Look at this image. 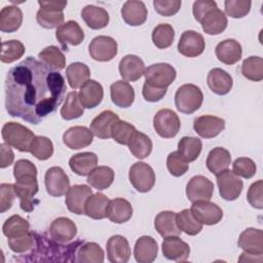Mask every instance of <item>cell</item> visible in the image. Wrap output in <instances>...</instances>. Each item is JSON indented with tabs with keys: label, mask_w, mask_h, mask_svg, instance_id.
I'll return each mask as SVG.
<instances>
[{
	"label": "cell",
	"mask_w": 263,
	"mask_h": 263,
	"mask_svg": "<svg viewBox=\"0 0 263 263\" xmlns=\"http://www.w3.org/2000/svg\"><path fill=\"white\" fill-rule=\"evenodd\" d=\"M4 88L7 113L32 124L40 123L54 112L67 90L63 75L33 57L8 71Z\"/></svg>",
	"instance_id": "cell-1"
},
{
	"label": "cell",
	"mask_w": 263,
	"mask_h": 263,
	"mask_svg": "<svg viewBox=\"0 0 263 263\" xmlns=\"http://www.w3.org/2000/svg\"><path fill=\"white\" fill-rule=\"evenodd\" d=\"M1 135L4 143L21 152H30L31 143L35 138L31 129L14 121L6 122L3 125Z\"/></svg>",
	"instance_id": "cell-2"
},
{
	"label": "cell",
	"mask_w": 263,
	"mask_h": 263,
	"mask_svg": "<svg viewBox=\"0 0 263 263\" xmlns=\"http://www.w3.org/2000/svg\"><path fill=\"white\" fill-rule=\"evenodd\" d=\"M203 102L201 89L191 83L181 85L175 95V105L178 111L184 114H192L197 111Z\"/></svg>",
	"instance_id": "cell-3"
},
{
	"label": "cell",
	"mask_w": 263,
	"mask_h": 263,
	"mask_svg": "<svg viewBox=\"0 0 263 263\" xmlns=\"http://www.w3.org/2000/svg\"><path fill=\"white\" fill-rule=\"evenodd\" d=\"M13 188L16 197L20 199L21 209L27 213L32 212L35 205L39 202L35 199V195L39 189L37 176L30 175L15 179Z\"/></svg>",
	"instance_id": "cell-4"
},
{
	"label": "cell",
	"mask_w": 263,
	"mask_h": 263,
	"mask_svg": "<svg viewBox=\"0 0 263 263\" xmlns=\"http://www.w3.org/2000/svg\"><path fill=\"white\" fill-rule=\"evenodd\" d=\"M145 83L157 87L167 88L177 77L175 68L166 63H157L149 66L144 72Z\"/></svg>",
	"instance_id": "cell-5"
},
{
	"label": "cell",
	"mask_w": 263,
	"mask_h": 263,
	"mask_svg": "<svg viewBox=\"0 0 263 263\" xmlns=\"http://www.w3.org/2000/svg\"><path fill=\"white\" fill-rule=\"evenodd\" d=\"M153 127L158 136L171 139L177 136L181 122L176 112L171 109H160L153 117Z\"/></svg>",
	"instance_id": "cell-6"
},
{
	"label": "cell",
	"mask_w": 263,
	"mask_h": 263,
	"mask_svg": "<svg viewBox=\"0 0 263 263\" xmlns=\"http://www.w3.org/2000/svg\"><path fill=\"white\" fill-rule=\"evenodd\" d=\"M128 178L134 188L142 193L149 192L155 184L153 168L148 163L142 161H138L130 166Z\"/></svg>",
	"instance_id": "cell-7"
},
{
	"label": "cell",
	"mask_w": 263,
	"mask_h": 263,
	"mask_svg": "<svg viewBox=\"0 0 263 263\" xmlns=\"http://www.w3.org/2000/svg\"><path fill=\"white\" fill-rule=\"evenodd\" d=\"M88 52L95 61L109 62L117 54V42L110 36H97L90 41Z\"/></svg>",
	"instance_id": "cell-8"
},
{
	"label": "cell",
	"mask_w": 263,
	"mask_h": 263,
	"mask_svg": "<svg viewBox=\"0 0 263 263\" xmlns=\"http://www.w3.org/2000/svg\"><path fill=\"white\" fill-rule=\"evenodd\" d=\"M217 184L221 197L229 201L237 199L243 187L240 178L229 170H225L217 175Z\"/></svg>",
	"instance_id": "cell-9"
},
{
	"label": "cell",
	"mask_w": 263,
	"mask_h": 263,
	"mask_svg": "<svg viewBox=\"0 0 263 263\" xmlns=\"http://www.w3.org/2000/svg\"><path fill=\"white\" fill-rule=\"evenodd\" d=\"M44 183L47 193L54 197L65 195L70 188L69 177L60 166H52L46 171Z\"/></svg>",
	"instance_id": "cell-10"
},
{
	"label": "cell",
	"mask_w": 263,
	"mask_h": 263,
	"mask_svg": "<svg viewBox=\"0 0 263 263\" xmlns=\"http://www.w3.org/2000/svg\"><path fill=\"white\" fill-rule=\"evenodd\" d=\"M190 211L194 218L202 225L218 224L223 218L222 209L210 200H199L192 202Z\"/></svg>",
	"instance_id": "cell-11"
},
{
	"label": "cell",
	"mask_w": 263,
	"mask_h": 263,
	"mask_svg": "<svg viewBox=\"0 0 263 263\" xmlns=\"http://www.w3.org/2000/svg\"><path fill=\"white\" fill-rule=\"evenodd\" d=\"M205 47L203 36L193 30H187L182 33L178 42L179 52L187 58H196L200 55Z\"/></svg>",
	"instance_id": "cell-12"
},
{
	"label": "cell",
	"mask_w": 263,
	"mask_h": 263,
	"mask_svg": "<svg viewBox=\"0 0 263 263\" xmlns=\"http://www.w3.org/2000/svg\"><path fill=\"white\" fill-rule=\"evenodd\" d=\"M213 193L214 183L204 176H194L186 185V195L191 202L210 200Z\"/></svg>",
	"instance_id": "cell-13"
},
{
	"label": "cell",
	"mask_w": 263,
	"mask_h": 263,
	"mask_svg": "<svg viewBox=\"0 0 263 263\" xmlns=\"http://www.w3.org/2000/svg\"><path fill=\"white\" fill-rule=\"evenodd\" d=\"M55 37L63 50H68V45H79L84 40V32L75 21H68L55 31Z\"/></svg>",
	"instance_id": "cell-14"
},
{
	"label": "cell",
	"mask_w": 263,
	"mask_h": 263,
	"mask_svg": "<svg viewBox=\"0 0 263 263\" xmlns=\"http://www.w3.org/2000/svg\"><path fill=\"white\" fill-rule=\"evenodd\" d=\"M92 194V189L84 184L74 185L66 193V205L71 213L84 215V206L87 198Z\"/></svg>",
	"instance_id": "cell-15"
},
{
	"label": "cell",
	"mask_w": 263,
	"mask_h": 263,
	"mask_svg": "<svg viewBox=\"0 0 263 263\" xmlns=\"http://www.w3.org/2000/svg\"><path fill=\"white\" fill-rule=\"evenodd\" d=\"M163 256L176 262H184L190 255V247L187 242L182 240L178 235L164 237L162 245Z\"/></svg>",
	"instance_id": "cell-16"
},
{
	"label": "cell",
	"mask_w": 263,
	"mask_h": 263,
	"mask_svg": "<svg viewBox=\"0 0 263 263\" xmlns=\"http://www.w3.org/2000/svg\"><path fill=\"white\" fill-rule=\"evenodd\" d=\"M193 128L199 137L211 139L217 137L225 128V121L214 115H202L194 119Z\"/></svg>",
	"instance_id": "cell-17"
},
{
	"label": "cell",
	"mask_w": 263,
	"mask_h": 263,
	"mask_svg": "<svg viewBox=\"0 0 263 263\" xmlns=\"http://www.w3.org/2000/svg\"><path fill=\"white\" fill-rule=\"evenodd\" d=\"M93 134L86 126H72L63 135L64 144L73 150H79L89 146L92 143Z\"/></svg>",
	"instance_id": "cell-18"
},
{
	"label": "cell",
	"mask_w": 263,
	"mask_h": 263,
	"mask_svg": "<svg viewBox=\"0 0 263 263\" xmlns=\"http://www.w3.org/2000/svg\"><path fill=\"white\" fill-rule=\"evenodd\" d=\"M106 249L107 258L112 263H126L130 258L129 243L122 235H112L106 243Z\"/></svg>",
	"instance_id": "cell-19"
},
{
	"label": "cell",
	"mask_w": 263,
	"mask_h": 263,
	"mask_svg": "<svg viewBox=\"0 0 263 263\" xmlns=\"http://www.w3.org/2000/svg\"><path fill=\"white\" fill-rule=\"evenodd\" d=\"M238 247L243 252L256 256L263 255V231L257 228H247L243 230L237 241Z\"/></svg>",
	"instance_id": "cell-20"
},
{
	"label": "cell",
	"mask_w": 263,
	"mask_h": 263,
	"mask_svg": "<svg viewBox=\"0 0 263 263\" xmlns=\"http://www.w3.org/2000/svg\"><path fill=\"white\" fill-rule=\"evenodd\" d=\"M120 76L124 81H137L145 72V64L141 58L135 54L124 55L118 65Z\"/></svg>",
	"instance_id": "cell-21"
},
{
	"label": "cell",
	"mask_w": 263,
	"mask_h": 263,
	"mask_svg": "<svg viewBox=\"0 0 263 263\" xmlns=\"http://www.w3.org/2000/svg\"><path fill=\"white\" fill-rule=\"evenodd\" d=\"M78 98L83 108H96L101 104L104 98V89L102 84L93 79H89L80 87Z\"/></svg>",
	"instance_id": "cell-22"
},
{
	"label": "cell",
	"mask_w": 263,
	"mask_h": 263,
	"mask_svg": "<svg viewBox=\"0 0 263 263\" xmlns=\"http://www.w3.org/2000/svg\"><path fill=\"white\" fill-rule=\"evenodd\" d=\"M77 234V227L75 223L66 217L54 219L49 227V235L54 240L66 243L74 239Z\"/></svg>",
	"instance_id": "cell-23"
},
{
	"label": "cell",
	"mask_w": 263,
	"mask_h": 263,
	"mask_svg": "<svg viewBox=\"0 0 263 263\" xmlns=\"http://www.w3.org/2000/svg\"><path fill=\"white\" fill-rule=\"evenodd\" d=\"M148 16L146 5L142 1L129 0L121 7V17L129 26L137 27L143 25Z\"/></svg>",
	"instance_id": "cell-24"
},
{
	"label": "cell",
	"mask_w": 263,
	"mask_h": 263,
	"mask_svg": "<svg viewBox=\"0 0 263 263\" xmlns=\"http://www.w3.org/2000/svg\"><path fill=\"white\" fill-rule=\"evenodd\" d=\"M215 53L221 63L225 65H234L241 59L242 48L238 41L234 39H225L217 44Z\"/></svg>",
	"instance_id": "cell-25"
},
{
	"label": "cell",
	"mask_w": 263,
	"mask_h": 263,
	"mask_svg": "<svg viewBox=\"0 0 263 263\" xmlns=\"http://www.w3.org/2000/svg\"><path fill=\"white\" fill-rule=\"evenodd\" d=\"M206 82L210 89L218 96L227 95L233 85V80L230 74L221 68L212 69L208 73Z\"/></svg>",
	"instance_id": "cell-26"
},
{
	"label": "cell",
	"mask_w": 263,
	"mask_h": 263,
	"mask_svg": "<svg viewBox=\"0 0 263 263\" xmlns=\"http://www.w3.org/2000/svg\"><path fill=\"white\" fill-rule=\"evenodd\" d=\"M119 120L116 113L111 110H105L96 116L90 123V130L93 136L100 139H110L111 128L115 122Z\"/></svg>",
	"instance_id": "cell-27"
},
{
	"label": "cell",
	"mask_w": 263,
	"mask_h": 263,
	"mask_svg": "<svg viewBox=\"0 0 263 263\" xmlns=\"http://www.w3.org/2000/svg\"><path fill=\"white\" fill-rule=\"evenodd\" d=\"M158 253V246L156 240L148 235L141 236L137 239L134 248V256L139 263L153 262Z\"/></svg>",
	"instance_id": "cell-28"
},
{
	"label": "cell",
	"mask_w": 263,
	"mask_h": 263,
	"mask_svg": "<svg viewBox=\"0 0 263 263\" xmlns=\"http://www.w3.org/2000/svg\"><path fill=\"white\" fill-rule=\"evenodd\" d=\"M110 96L112 103L119 108H128L135 101V90L124 80H118L111 84Z\"/></svg>",
	"instance_id": "cell-29"
},
{
	"label": "cell",
	"mask_w": 263,
	"mask_h": 263,
	"mask_svg": "<svg viewBox=\"0 0 263 263\" xmlns=\"http://www.w3.org/2000/svg\"><path fill=\"white\" fill-rule=\"evenodd\" d=\"M106 215L111 222L122 224L132 218L133 206L130 202L124 198H114L109 200Z\"/></svg>",
	"instance_id": "cell-30"
},
{
	"label": "cell",
	"mask_w": 263,
	"mask_h": 263,
	"mask_svg": "<svg viewBox=\"0 0 263 263\" xmlns=\"http://www.w3.org/2000/svg\"><path fill=\"white\" fill-rule=\"evenodd\" d=\"M202 30L209 35H219L227 28V16L221 9L214 8L210 10L200 22Z\"/></svg>",
	"instance_id": "cell-31"
},
{
	"label": "cell",
	"mask_w": 263,
	"mask_h": 263,
	"mask_svg": "<svg viewBox=\"0 0 263 263\" xmlns=\"http://www.w3.org/2000/svg\"><path fill=\"white\" fill-rule=\"evenodd\" d=\"M81 17L88 28L92 30H100L108 26L109 13L103 7L96 5H86L81 10Z\"/></svg>",
	"instance_id": "cell-32"
},
{
	"label": "cell",
	"mask_w": 263,
	"mask_h": 263,
	"mask_svg": "<svg viewBox=\"0 0 263 263\" xmlns=\"http://www.w3.org/2000/svg\"><path fill=\"white\" fill-rule=\"evenodd\" d=\"M156 231L164 238L173 235H180L181 230L177 224V213L172 211H163L157 214L154 220Z\"/></svg>",
	"instance_id": "cell-33"
},
{
	"label": "cell",
	"mask_w": 263,
	"mask_h": 263,
	"mask_svg": "<svg viewBox=\"0 0 263 263\" xmlns=\"http://www.w3.org/2000/svg\"><path fill=\"white\" fill-rule=\"evenodd\" d=\"M98 164V156L93 152H81L73 155L69 166L78 176H88Z\"/></svg>",
	"instance_id": "cell-34"
},
{
	"label": "cell",
	"mask_w": 263,
	"mask_h": 263,
	"mask_svg": "<svg viewBox=\"0 0 263 263\" xmlns=\"http://www.w3.org/2000/svg\"><path fill=\"white\" fill-rule=\"evenodd\" d=\"M231 163L230 152L223 147H216L211 150L206 157V167L213 175H218L228 170Z\"/></svg>",
	"instance_id": "cell-35"
},
{
	"label": "cell",
	"mask_w": 263,
	"mask_h": 263,
	"mask_svg": "<svg viewBox=\"0 0 263 263\" xmlns=\"http://www.w3.org/2000/svg\"><path fill=\"white\" fill-rule=\"evenodd\" d=\"M23 23V12L14 5L4 6L0 11V30L4 33H12L20 29Z\"/></svg>",
	"instance_id": "cell-36"
},
{
	"label": "cell",
	"mask_w": 263,
	"mask_h": 263,
	"mask_svg": "<svg viewBox=\"0 0 263 263\" xmlns=\"http://www.w3.org/2000/svg\"><path fill=\"white\" fill-rule=\"evenodd\" d=\"M109 203V198L103 193L91 194L84 206V215L95 220H102L107 217L106 211Z\"/></svg>",
	"instance_id": "cell-37"
},
{
	"label": "cell",
	"mask_w": 263,
	"mask_h": 263,
	"mask_svg": "<svg viewBox=\"0 0 263 263\" xmlns=\"http://www.w3.org/2000/svg\"><path fill=\"white\" fill-rule=\"evenodd\" d=\"M66 77L71 88H80L86 81L89 80L90 70L83 63L75 62L70 64L66 69Z\"/></svg>",
	"instance_id": "cell-38"
},
{
	"label": "cell",
	"mask_w": 263,
	"mask_h": 263,
	"mask_svg": "<svg viewBox=\"0 0 263 263\" xmlns=\"http://www.w3.org/2000/svg\"><path fill=\"white\" fill-rule=\"evenodd\" d=\"M39 61L52 71L63 70L66 66V58L62 50L54 45H49L38 53Z\"/></svg>",
	"instance_id": "cell-39"
},
{
	"label": "cell",
	"mask_w": 263,
	"mask_h": 263,
	"mask_svg": "<svg viewBox=\"0 0 263 263\" xmlns=\"http://www.w3.org/2000/svg\"><path fill=\"white\" fill-rule=\"evenodd\" d=\"M114 181V171L106 165L97 166L88 176L87 183L97 190H106Z\"/></svg>",
	"instance_id": "cell-40"
},
{
	"label": "cell",
	"mask_w": 263,
	"mask_h": 263,
	"mask_svg": "<svg viewBox=\"0 0 263 263\" xmlns=\"http://www.w3.org/2000/svg\"><path fill=\"white\" fill-rule=\"evenodd\" d=\"M127 146L130 153L139 159H144L148 157L151 154L153 148L150 138L147 135L138 130L134 134Z\"/></svg>",
	"instance_id": "cell-41"
},
{
	"label": "cell",
	"mask_w": 263,
	"mask_h": 263,
	"mask_svg": "<svg viewBox=\"0 0 263 263\" xmlns=\"http://www.w3.org/2000/svg\"><path fill=\"white\" fill-rule=\"evenodd\" d=\"M104 251L97 242H84L80 245L76 253V262L102 263Z\"/></svg>",
	"instance_id": "cell-42"
},
{
	"label": "cell",
	"mask_w": 263,
	"mask_h": 263,
	"mask_svg": "<svg viewBox=\"0 0 263 263\" xmlns=\"http://www.w3.org/2000/svg\"><path fill=\"white\" fill-rule=\"evenodd\" d=\"M202 149V143L198 138L183 137L178 143V152L187 161L192 162L197 159Z\"/></svg>",
	"instance_id": "cell-43"
},
{
	"label": "cell",
	"mask_w": 263,
	"mask_h": 263,
	"mask_svg": "<svg viewBox=\"0 0 263 263\" xmlns=\"http://www.w3.org/2000/svg\"><path fill=\"white\" fill-rule=\"evenodd\" d=\"M60 113L62 118L65 120L76 119V118H79L81 115H83L84 108L79 101L78 92L73 90L67 95L65 103L61 108Z\"/></svg>",
	"instance_id": "cell-44"
},
{
	"label": "cell",
	"mask_w": 263,
	"mask_h": 263,
	"mask_svg": "<svg viewBox=\"0 0 263 263\" xmlns=\"http://www.w3.org/2000/svg\"><path fill=\"white\" fill-rule=\"evenodd\" d=\"M29 222L18 215L9 217L2 226V232L7 238H13L22 236L28 233L30 230Z\"/></svg>",
	"instance_id": "cell-45"
},
{
	"label": "cell",
	"mask_w": 263,
	"mask_h": 263,
	"mask_svg": "<svg viewBox=\"0 0 263 263\" xmlns=\"http://www.w3.org/2000/svg\"><path fill=\"white\" fill-rule=\"evenodd\" d=\"M64 12L60 10L40 7L36 13L37 23L45 29H58L64 24Z\"/></svg>",
	"instance_id": "cell-46"
},
{
	"label": "cell",
	"mask_w": 263,
	"mask_h": 263,
	"mask_svg": "<svg viewBox=\"0 0 263 263\" xmlns=\"http://www.w3.org/2000/svg\"><path fill=\"white\" fill-rule=\"evenodd\" d=\"M152 41L160 49L170 47L175 39V30L170 24H159L152 31Z\"/></svg>",
	"instance_id": "cell-47"
},
{
	"label": "cell",
	"mask_w": 263,
	"mask_h": 263,
	"mask_svg": "<svg viewBox=\"0 0 263 263\" xmlns=\"http://www.w3.org/2000/svg\"><path fill=\"white\" fill-rule=\"evenodd\" d=\"M177 224L181 231L191 236L198 234L202 230V224L194 218L189 209L177 214Z\"/></svg>",
	"instance_id": "cell-48"
},
{
	"label": "cell",
	"mask_w": 263,
	"mask_h": 263,
	"mask_svg": "<svg viewBox=\"0 0 263 263\" xmlns=\"http://www.w3.org/2000/svg\"><path fill=\"white\" fill-rule=\"evenodd\" d=\"M26 51L25 45L18 40H8L3 41L1 46V57L2 63L10 64L21 59Z\"/></svg>",
	"instance_id": "cell-49"
},
{
	"label": "cell",
	"mask_w": 263,
	"mask_h": 263,
	"mask_svg": "<svg viewBox=\"0 0 263 263\" xmlns=\"http://www.w3.org/2000/svg\"><path fill=\"white\" fill-rule=\"evenodd\" d=\"M241 74L249 80L261 81L263 79V60L260 57H249L243 60Z\"/></svg>",
	"instance_id": "cell-50"
},
{
	"label": "cell",
	"mask_w": 263,
	"mask_h": 263,
	"mask_svg": "<svg viewBox=\"0 0 263 263\" xmlns=\"http://www.w3.org/2000/svg\"><path fill=\"white\" fill-rule=\"evenodd\" d=\"M30 153L39 160H46L53 154L51 140L43 136H35L30 146Z\"/></svg>",
	"instance_id": "cell-51"
},
{
	"label": "cell",
	"mask_w": 263,
	"mask_h": 263,
	"mask_svg": "<svg viewBox=\"0 0 263 263\" xmlns=\"http://www.w3.org/2000/svg\"><path fill=\"white\" fill-rule=\"evenodd\" d=\"M137 132L136 127L127 121L118 120L111 128V138L121 145H128L132 137Z\"/></svg>",
	"instance_id": "cell-52"
},
{
	"label": "cell",
	"mask_w": 263,
	"mask_h": 263,
	"mask_svg": "<svg viewBox=\"0 0 263 263\" xmlns=\"http://www.w3.org/2000/svg\"><path fill=\"white\" fill-rule=\"evenodd\" d=\"M36 233L29 231L28 233L13 238H8L9 249L17 254H23L31 251L35 246Z\"/></svg>",
	"instance_id": "cell-53"
},
{
	"label": "cell",
	"mask_w": 263,
	"mask_h": 263,
	"mask_svg": "<svg viewBox=\"0 0 263 263\" xmlns=\"http://www.w3.org/2000/svg\"><path fill=\"white\" fill-rule=\"evenodd\" d=\"M251 1L247 0H226L224 2L225 12L233 18L246 16L251 10Z\"/></svg>",
	"instance_id": "cell-54"
},
{
	"label": "cell",
	"mask_w": 263,
	"mask_h": 263,
	"mask_svg": "<svg viewBox=\"0 0 263 263\" xmlns=\"http://www.w3.org/2000/svg\"><path fill=\"white\" fill-rule=\"evenodd\" d=\"M256 171V163L249 157H238L233 161L232 172L238 177L251 179L255 176Z\"/></svg>",
	"instance_id": "cell-55"
},
{
	"label": "cell",
	"mask_w": 263,
	"mask_h": 263,
	"mask_svg": "<svg viewBox=\"0 0 263 263\" xmlns=\"http://www.w3.org/2000/svg\"><path fill=\"white\" fill-rule=\"evenodd\" d=\"M166 167L171 175L174 177H181L187 173L189 168L188 162L180 155L178 151H174L168 154L166 158Z\"/></svg>",
	"instance_id": "cell-56"
},
{
	"label": "cell",
	"mask_w": 263,
	"mask_h": 263,
	"mask_svg": "<svg viewBox=\"0 0 263 263\" xmlns=\"http://www.w3.org/2000/svg\"><path fill=\"white\" fill-rule=\"evenodd\" d=\"M180 0H154L153 6L155 11L163 16H172L181 8Z\"/></svg>",
	"instance_id": "cell-57"
},
{
	"label": "cell",
	"mask_w": 263,
	"mask_h": 263,
	"mask_svg": "<svg viewBox=\"0 0 263 263\" xmlns=\"http://www.w3.org/2000/svg\"><path fill=\"white\" fill-rule=\"evenodd\" d=\"M263 181L262 180H258L255 183H253L247 193V199L249 201V203L258 210H262L263 209Z\"/></svg>",
	"instance_id": "cell-58"
},
{
	"label": "cell",
	"mask_w": 263,
	"mask_h": 263,
	"mask_svg": "<svg viewBox=\"0 0 263 263\" xmlns=\"http://www.w3.org/2000/svg\"><path fill=\"white\" fill-rule=\"evenodd\" d=\"M15 192L13 188V184L2 183L0 185V212L4 213L8 211L14 200Z\"/></svg>",
	"instance_id": "cell-59"
},
{
	"label": "cell",
	"mask_w": 263,
	"mask_h": 263,
	"mask_svg": "<svg viewBox=\"0 0 263 263\" xmlns=\"http://www.w3.org/2000/svg\"><path fill=\"white\" fill-rule=\"evenodd\" d=\"M217 7H218L217 3L213 0H197L193 3V6H192V12H193L194 18L200 23L203 16L210 10Z\"/></svg>",
	"instance_id": "cell-60"
},
{
	"label": "cell",
	"mask_w": 263,
	"mask_h": 263,
	"mask_svg": "<svg viewBox=\"0 0 263 263\" xmlns=\"http://www.w3.org/2000/svg\"><path fill=\"white\" fill-rule=\"evenodd\" d=\"M34 175L37 176V168L33 162L28 159H20L14 163L13 166V177L14 179Z\"/></svg>",
	"instance_id": "cell-61"
},
{
	"label": "cell",
	"mask_w": 263,
	"mask_h": 263,
	"mask_svg": "<svg viewBox=\"0 0 263 263\" xmlns=\"http://www.w3.org/2000/svg\"><path fill=\"white\" fill-rule=\"evenodd\" d=\"M166 90H167V88H157V87L151 86L147 83H144L142 93H143L144 99L147 102L154 103V102L160 101L165 96Z\"/></svg>",
	"instance_id": "cell-62"
},
{
	"label": "cell",
	"mask_w": 263,
	"mask_h": 263,
	"mask_svg": "<svg viewBox=\"0 0 263 263\" xmlns=\"http://www.w3.org/2000/svg\"><path fill=\"white\" fill-rule=\"evenodd\" d=\"M0 151H1V159H0V167L5 168L12 164L14 159V154L12 149L9 145L6 143H2L0 145Z\"/></svg>",
	"instance_id": "cell-63"
},
{
	"label": "cell",
	"mask_w": 263,
	"mask_h": 263,
	"mask_svg": "<svg viewBox=\"0 0 263 263\" xmlns=\"http://www.w3.org/2000/svg\"><path fill=\"white\" fill-rule=\"evenodd\" d=\"M40 7L54 9L63 11L64 8L67 6V1H57V0H49V1H38Z\"/></svg>",
	"instance_id": "cell-64"
}]
</instances>
